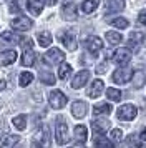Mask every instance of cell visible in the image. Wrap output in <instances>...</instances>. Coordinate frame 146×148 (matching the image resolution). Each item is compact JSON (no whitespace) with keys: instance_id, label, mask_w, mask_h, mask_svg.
Returning <instances> with one entry per match:
<instances>
[{"instance_id":"36","label":"cell","mask_w":146,"mask_h":148,"mask_svg":"<svg viewBox=\"0 0 146 148\" xmlns=\"http://www.w3.org/2000/svg\"><path fill=\"white\" fill-rule=\"evenodd\" d=\"M121 136H123V132L118 130V128H115L111 132V140L113 141H121Z\"/></svg>"},{"instance_id":"28","label":"cell","mask_w":146,"mask_h":148,"mask_svg":"<svg viewBox=\"0 0 146 148\" xmlns=\"http://www.w3.org/2000/svg\"><path fill=\"white\" fill-rule=\"evenodd\" d=\"M105 37L111 45H118L119 42L123 40V38H121V34H118V32H106Z\"/></svg>"},{"instance_id":"2","label":"cell","mask_w":146,"mask_h":148,"mask_svg":"<svg viewBox=\"0 0 146 148\" xmlns=\"http://www.w3.org/2000/svg\"><path fill=\"white\" fill-rule=\"evenodd\" d=\"M65 60V55L60 48H50L45 55H43V62L46 65H58Z\"/></svg>"},{"instance_id":"1","label":"cell","mask_w":146,"mask_h":148,"mask_svg":"<svg viewBox=\"0 0 146 148\" xmlns=\"http://www.w3.org/2000/svg\"><path fill=\"white\" fill-rule=\"evenodd\" d=\"M55 135H57V143H58V145L68 143V125L65 123V118H61V116L57 118V130H55Z\"/></svg>"},{"instance_id":"13","label":"cell","mask_w":146,"mask_h":148,"mask_svg":"<svg viewBox=\"0 0 146 148\" xmlns=\"http://www.w3.org/2000/svg\"><path fill=\"white\" fill-rule=\"evenodd\" d=\"M103 88H105V83H103V82L101 80H95V82H91V85H90V88H88L86 95H88L90 98H96V97L101 95Z\"/></svg>"},{"instance_id":"43","label":"cell","mask_w":146,"mask_h":148,"mask_svg":"<svg viewBox=\"0 0 146 148\" xmlns=\"http://www.w3.org/2000/svg\"><path fill=\"white\" fill-rule=\"evenodd\" d=\"M46 3H48V5H55V3H57V0H46Z\"/></svg>"},{"instance_id":"22","label":"cell","mask_w":146,"mask_h":148,"mask_svg":"<svg viewBox=\"0 0 146 148\" xmlns=\"http://www.w3.org/2000/svg\"><path fill=\"white\" fill-rule=\"evenodd\" d=\"M111 110H113V107L110 103H98L96 107L93 108V113L96 115V116H100V115H110Z\"/></svg>"},{"instance_id":"38","label":"cell","mask_w":146,"mask_h":148,"mask_svg":"<svg viewBox=\"0 0 146 148\" xmlns=\"http://www.w3.org/2000/svg\"><path fill=\"white\" fill-rule=\"evenodd\" d=\"M138 20H139V23H141V25H146V10H143V12L139 14Z\"/></svg>"},{"instance_id":"20","label":"cell","mask_w":146,"mask_h":148,"mask_svg":"<svg viewBox=\"0 0 146 148\" xmlns=\"http://www.w3.org/2000/svg\"><path fill=\"white\" fill-rule=\"evenodd\" d=\"M27 7L30 10L32 15H40L42 10H43V2L42 0H28L27 2Z\"/></svg>"},{"instance_id":"8","label":"cell","mask_w":146,"mask_h":148,"mask_svg":"<svg viewBox=\"0 0 146 148\" xmlns=\"http://www.w3.org/2000/svg\"><path fill=\"white\" fill-rule=\"evenodd\" d=\"M12 28H15V30H18V32H27V30H30V28L33 27V22L28 18V17H17V18H13L12 20Z\"/></svg>"},{"instance_id":"11","label":"cell","mask_w":146,"mask_h":148,"mask_svg":"<svg viewBox=\"0 0 146 148\" xmlns=\"http://www.w3.org/2000/svg\"><path fill=\"white\" fill-rule=\"evenodd\" d=\"M110 125H111V121L105 120V118H101V120H93L91 121V128H93V132H95L96 135H103L105 132H108Z\"/></svg>"},{"instance_id":"27","label":"cell","mask_w":146,"mask_h":148,"mask_svg":"<svg viewBox=\"0 0 146 148\" xmlns=\"http://www.w3.org/2000/svg\"><path fill=\"white\" fill-rule=\"evenodd\" d=\"M38 43H40V47H48L52 43V35H50V32H40Z\"/></svg>"},{"instance_id":"33","label":"cell","mask_w":146,"mask_h":148,"mask_svg":"<svg viewBox=\"0 0 146 148\" xmlns=\"http://www.w3.org/2000/svg\"><path fill=\"white\" fill-rule=\"evenodd\" d=\"M70 73H72V67H70L68 63H63V65L60 67V70H58V77L61 78V80H65V78H68Z\"/></svg>"},{"instance_id":"5","label":"cell","mask_w":146,"mask_h":148,"mask_svg":"<svg viewBox=\"0 0 146 148\" xmlns=\"http://www.w3.org/2000/svg\"><path fill=\"white\" fill-rule=\"evenodd\" d=\"M48 101H50L52 108L60 110V108H63L66 105L68 98H66V95H63V92H60V90H53L52 93L48 95Z\"/></svg>"},{"instance_id":"4","label":"cell","mask_w":146,"mask_h":148,"mask_svg":"<svg viewBox=\"0 0 146 148\" xmlns=\"http://www.w3.org/2000/svg\"><path fill=\"white\" fill-rule=\"evenodd\" d=\"M60 40H61V43L65 45L70 52H73V50H76V47H78V43H76V35H75V32L73 30H65V32H60Z\"/></svg>"},{"instance_id":"15","label":"cell","mask_w":146,"mask_h":148,"mask_svg":"<svg viewBox=\"0 0 146 148\" xmlns=\"http://www.w3.org/2000/svg\"><path fill=\"white\" fill-rule=\"evenodd\" d=\"M15 60H17V52L8 48L7 52H3V53L0 55V67H8V65H12Z\"/></svg>"},{"instance_id":"25","label":"cell","mask_w":146,"mask_h":148,"mask_svg":"<svg viewBox=\"0 0 146 148\" xmlns=\"http://www.w3.org/2000/svg\"><path fill=\"white\" fill-rule=\"evenodd\" d=\"M146 40V35L141 34V32H131L130 34V43L131 45H139Z\"/></svg>"},{"instance_id":"41","label":"cell","mask_w":146,"mask_h":148,"mask_svg":"<svg viewBox=\"0 0 146 148\" xmlns=\"http://www.w3.org/2000/svg\"><path fill=\"white\" fill-rule=\"evenodd\" d=\"M139 138H141L143 141H146V128L143 130V132H141V135H139Z\"/></svg>"},{"instance_id":"12","label":"cell","mask_w":146,"mask_h":148,"mask_svg":"<svg viewBox=\"0 0 146 148\" xmlns=\"http://www.w3.org/2000/svg\"><path fill=\"white\" fill-rule=\"evenodd\" d=\"M86 112H88V105H86L85 101L78 100L72 105V113H73L75 118H83L86 115Z\"/></svg>"},{"instance_id":"19","label":"cell","mask_w":146,"mask_h":148,"mask_svg":"<svg viewBox=\"0 0 146 148\" xmlns=\"http://www.w3.org/2000/svg\"><path fill=\"white\" fill-rule=\"evenodd\" d=\"M86 136H88V130H86V127H83V125H76L75 127V138H76V143L78 145H83L86 141Z\"/></svg>"},{"instance_id":"16","label":"cell","mask_w":146,"mask_h":148,"mask_svg":"<svg viewBox=\"0 0 146 148\" xmlns=\"http://www.w3.org/2000/svg\"><path fill=\"white\" fill-rule=\"evenodd\" d=\"M86 48L91 52V53H98L100 50L103 48V42H101V38H98V37H90L88 40H86Z\"/></svg>"},{"instance_id":"9","label":"cell","mask_w":146,"mask_h":148,"mask_svg":"<svg viewBox=\"0 0 146 148\" xmlns=\"http://www.w3.org/2000/svg\"><path fill=\"white\" fill-rule=\"evenodd\" d=\"M61 17L68 22H73L76 20V17H78V12H76V5L73 3V2H66L63 3V7H61Z\"/></svg>"},{"instance_id":"17","label":"cell","mask_w":146,"mask_h":148,"mask_svg":"<svg viewBox=\"0 0 146 148\" xmlns=\"http://www.w3.org/2000/svg\"><path fill=\"white\" fill-rule=\"evenodd\" d=\"M146 83V70H136L133 72V87L141 88Z\"/></svg>"},{"instance_id":"34","label":"cell","mask_w":146,"mask_h":148,"mask_svg":"<svg viewBox=\"0 0 146 148\" xmlns=\"http://www.w3.org/2000/svg\"><path fill=\"white\" fill-rule=\"evenodd\" d=\"M113 27H118V28H126L128 27V20L126 18H115V20L110 22Z\"/></svg>"},{"instance_id":"32","label":"cell","mask_w":146,"mask_h":148,"mask_svg":"<svg viewBox=\"0 0 146 148\" xmlns=\"http://www.w3.org/2000/svg\"><path fill=\"white\" fill-rule=\"evenodd\" d=\"M32 82H33V73L23 72V73L20 75V85H22V87H28Z\"/></svg>"},{"instance_id":"6","label":"cell","mask_w":146,"mask_h":148,"mask_svg":"<svg viewBox=\"0 0 146 148\" xmlns=\"http://www.w3.org/2000/svg\"><path fill=\"white\" fill-rule=\"evenodd\" d=\"M18 42H22V38H20L18 35L12 34V32H3V34L0 35V50L2 48H10L12 45L18 43Z\"/></svg>"},{"instance_id":"14","label":"cell","mask_w":146,"mask_h":148,"mask_svg":"<svg viewBox=\"0 0 146 148\" xmlns=\"http://www.w3.org/2000/svg\"><path fill=\"white\" fill-rule=\"evenodd\" d=\"M88 78H90V72H88V70H81V72H78V73L75 75V78H73V82H72V87L73 88H81L86 82H88Z\"/></svg>"},{"instance_id":"10","label":"cell","mask_w":146,"mask_h":148,"mask_svg":"<svg viewBox=\"0 0 146 148\" xmlns=\"http://www.w3.org/2000/svg\"><path fill=\"white\" fill-rule=\"evenodd\" d=\"M131 57H133L131 50H130V48H126V47L118 48V50L115 52V55H113V58H115V62H116L118 65H126L128 62L131 60Z\"/></svg>"},{"instance_id":"40","label":"cell","mask_w":146,"mask_h":148,"mask_svg":"<svg viewBox=\"0 0 146 148\" xmlns=\"http://www.w3.org/2000/svg\"><path fill=\"white\" fill-rule=\"evenodd\" d=\"M126 143H128V145H138V141H136V138H134V136H130V138L126 140Z\"/></svg>"},{"instance_id":"26","label":"cell","mask_w":146,"mask_h":148,"mask_svg":"<svg viewBox=\"0 0 146 148\" xmlns=\"http://www.w3.org/2000/svg\"><path fill=\"white\" fill-rule=\"evenodd\" d=\"M13 127L17 130H25L27 128V115H17L13 118Z\"/></svg>"},{"instance_id":"21","label":"cell","mask_w":146,"mask_h":148,"mask_svg":"<svg viewBox=\"0 0 146 148\" xmlns=\"http://www.w3.org/2000/svg\"><path fill=\"white\" fill-rule=\"evenodd\" d=\"M125 3L121 0H108L106 2V14H113V12H119L123 10Z\"/></svg>"},{"instance_id":"31","label":"cell","mask_w":146,"mask_h":148,"mask_svg":"<svg viewBox=\"0 0 146 148\" xmlns=\"http://www.w3.org/2000/svg\"><path fill=\"white\" fill-rule=\"evenodd\" d=\"M23 2L25 0H13V2H10V14H20L23 10Z\"/></svg>"},{"instance_id":"30","label":"cell","mask_w":146,"mask_h":148,"mask_svg":"<svg viewBox=\"0 0 146 148\" xmlns=\"http://www.w3.org/2000/svg\"><path fill=\"white\" fill-rule=\"evenodd\" d=\"M106 97L113 101H119L121 97H123V93H121L119 90H116V88H108V90H106Z\"/></svg>"},{"instance_id":"39","label":"cell","mask_w":146,"mask_h":148,"mask_svg":"<svg viewBox=\"0 0 146 148\" xmlns=\"http://www.w3.org/2000/svg\"><path fill=\"white\" fill-rule=\"evenodd\" d=\"M105 72H106V65H105V63L98 65V68H96V73H105Z\"/></svg>"},{"instance_id":"24","label":"cell","mask_w":146,"mask_h":148,"mask_svg":"<svg viewBox=\"0 0 146 148\" xmlns=\"http://www.w3.org/2000/svg\"><path fill=\"white\" fill-rule=\"evenodd\" d=\"M18 141H20V136H18V135H7L5 140L0 143V147H2V148H12L13 145H17Z\"/></svg>"},{"instance_id":"18","label":"cell","mask_w":146,"mask_h":148,"mask_svg":"<svg viewBox=\"0 0 146 148\" xmlns=\"http://www.w3.org/2000/svg\"><path fill=\"white\" fill-rule=\"evenodd\" d=\"M35 60H37L35 52H33L32 48H27L25 52H23V55H22V65L23 67H32L33 63H35Z\"/></svg>"},{"instance_id":"35","label":"cell","mask_w":146,"mask_h":148,"mask_svg":"<svg viewBox=\"0 0 146 148\" xmlns=\"http://www.w3.org/2000/svg\"><path fill=\"white\" fill-rule=\"evenodd\" d=\"M95 145H98V147H113V141L106 140L103 136H98V138H95Z\"/></svg>"},{"instance_id":"42","label":"cell","mask_w":146,"mask_h":148,"mask_svg":"<svg viewBox=\"0 0 146 148\" xmlns=\"http://www.w3.org/2000/svg\"><path fill=\"white\" fill-rule=\"evenodd\" d=\"M5 87H7V85H5V82H3V80H0V92H2V90H5Z\"/></svg>"},{"instance_id":"23","label":"cell","mask_w":146,"mask_h":148,"mask_svg":"<svg viewBox=\"0 0 146 148\" xmlns=\"http://www.w3.org/2000/svg\"><path fill=\"white\" fill-rule=\"evenodd\" d=\"M98 5H100V0H85L83 5H81V10L85 14H91L98 8Z\"/></svg>"},{"instance_id":"3","label":"cell","mask_w":146,"mask_h":148,"mask_svg":"<svg viewBox=\"0 0 146 148\" xmlns=\"http://www.w3.org/2000/svg\"><path fill=\"white\" fill-rule=\"evenodd\" d=\"M136 115H138L136 107H134V105H130V103H126V105H123V107H119L118 112H116V116H118L119 120H123V121H131Z\"/></svg>"},{"instance_id":"7","label":"cell","mask_w":146,"mask_h":148,"mask_svg":"<svg viewBox=\"0 0 146 148\" xmlns=\"http://www.w3.org/2000/svg\"><path fill=\"white\" fill-rule=\"evenodd\" d=\"M133 78V70L131 68H118L115 73H113V82L115 83H126V82H131Z\"/></svg>"},{"instance_id":"29","label":"cell","mask_w":146,"mask_h":148,"mask_svg":"<svg viewBox=\"0 0 146 148\" xmlns=\"http://www.w3.org/2000/svg\"><path fill=\"white\" fill-rule=\"evenodd\" d=\"M40 80L43 82L45 85H53V83H55V77H53V73H50V72L42 70V72H40Z\"/></svg>"},{"instance_id":"37","label":"cell","mask_w":146,"mask_h":148,"mask_svg":"<svg viewBox=\"0 0 146 148\" xmlns=\"http://www.w3.org/2000/svg\"><path fill=\"white\" fill-rule=\"evenodd\" d=\"M22 47L23 48H32L33 47V42L30 38H25V40H22Z\"/></svg>"}]
</instances>
